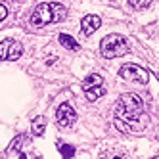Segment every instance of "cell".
Masks as SVG:
<instances>
[{"mask_svg":"<svg viewBox=\"0 0 159 159\" xmlns=\"http://www.w3.org/2000/svg\"><path fill=\"white\" fill-rule=\"evenodd\" d=\"M115 127L117 130L125 132V134H132L144 130L148 125V117L144 113V102L140 96L136 94H123L117 100L115 106Z\"/></svg>","mask_w":159,"mask_h":159,"instance_id":"6da1fadb","label":"cell"},{"mask_svg":"<svg viewBox=\"0 0 159 159\" xmlns=\"http://www.w3.org/2000/svg\"><path fill=\"white\" fill-rule=\"evenodd\" d=\"M65 17V8L58 2H46L37 6V10L31 16V23L37 27H44L48 23H58Z\"/></svg>","mask_w":159,"mask_h":159,"instance_id":"7a4b0ae2","label":"cell"},{"mask_svg":"<svg viewBox=\"0 0 159 159\" xmlns=\"http://www.w3.org/2000/svg\"><path fill=\"white\" fill-rule=\"evenodd\" d=\"M100 52L104 58L107 60H113V58H121L129 52V46H127V40L121 35H107L104 40L100 42Z\"/></svg>","mask_w":159,"mask_h":159,"instance_id":"3957f363","label":"cell"},{"mask_svg":"<svg viewBox=\"0 0 159 159\" xmlns=\"http://www.w3.org/2000/svg\"><path fill=\"white\" fill-rule=\"evenodd\" d=\"M119 75L125 81H130V83H140V84H146L150 81V75H148L146 69L134 65V63H125L121 69H119Z\"/></svg>","mask_w":159,"mask_h":159,"instance_id":"277c9868","label":"cell"},{"mask_svg":"<svg viewBox=\"0 0 159 159\" xmlns=\"http://www.w3.org/2000/svg\"><path fill=\"white\" fill-rule=\"evenodd\" d=\"M56 119H58L60 127H71V125L77 121V113L69 104H61L56 111Z\"/></svg>","mask_w":159,"mask_h":159,"instance_id":"5b68a950","label":"cell"},{"mask_svg":"<svg viewBox=\"0 0 159 159\" xmlns=\"http://www.w3.org/2000/svg\"><path fill=\"white\" fill-rule=\"evenodd\" d=\"M100 23H102V19L98 17V16H84L83 17V23H81V31H83V35H86V37H90L92 33H96L98 29H100Z\"/></svg>","mask_w":159,"mask_h":159,"instance_id":"8992f818","label":"cell"},{"mask_svg":"<svg viewBox=\"0 0 159 159\" xmlns=\"http://www.w3.org/2000/svg\"><path fill=\"white\" fill-rule=\"evenodd\" d=\"M21 54H23V46H21V42L12 40V42H10V48H8V60L10 61H16V60L21 58Z\"/></svg>","mask_w":159,"mask_h":159,"instance_id":"52a82bcc","label":"cell"},{"mask_svg":"<svg viewBox=\"0 0 159 159\" xmlns=\"http://www.w3.org/2000/svg\"><path fill=\"white\" fill-rule=\"evenodd\" d=\"M44 129H46V119H44L42 115L35 117V121H33V125H31L33 134H35V136H42L44 134Z\"/></svg>","mask_w":159,"mask_h":159,"instance_id":"ba28073f","label":"cell"},{"mask_svg":"<svg viewBox=\"0 0 159 159\" xmlns=\"http://www.w3.org/2000/svg\"><path fill=\"white\" fill-rule=\"evenodd\" d=\"M102 83H104V79H102L100 75L92 73V75H88L84 79V83H83V90H88V88H94V86H102Z\"/></svg>","mask_w":159,"mask_h":159,"instance_id":"9c48e42d","label":"cell"},{"mask_svg":"<svg viewBox=\"0 0 159 159\" xmlns=\"http://www.w3.org/2000/svg\"><path fill=\"white\" fill-rule=\"evenodd\" d=\"M60 42H61V46H65L67 50H79V42L73 37L65 35V33H61V35H60Z\"/></svg>","mask_w":159,"mask_h":159,"instance_id":"30bf717a","label":"cell"},{"mask_svg":"<svg viewBox=\"0 0 159 159\" xmlns=\"http://www.w3.org/2000/svg\"><path fill=\"white\" fill-rule=\"evenodd\" d=\"M84 94H86V98H88L90 102H96L100 96H104V94H106V88H104V86H94V88L84 90Z\"/></svg>","mask_w":159,"mask_h":159,"instance_id":"8fae6325","label":"cell"},{"mask_svg":"<svg viewBox=\"0 0 159 159\" xmlns=\"http://www.w3.org/2000/svg\"><path fill=\"white\" fill-rule=\"evenodd\" d=\"M152 2H153V0H129V4L134 10H146V8L152 6Z\"/></svg>","mask_w":159,"mask_h":159,"instance_id":"7c38bea8","label":"cell"},{"mask_svg":"<svg viewBox=\"0 0 159 159\" xmlns=\"http://www.w3.org/2000/svg\"><path fill=\"white\" fill-rule=\"evenodd\" d=\"M60 152H61L63 159H71V157L75 155V148L69 146V144H61V146H60Z\"/></svg>","mask_w":159,"mask_h":159,"instance_id":"4fadbf2b","label":"cell"},{"mask_svg":"<svg viewBox=\"0 0 159 159\" xmlns=\"http://www.w3.org/2000/svg\"><path fill=\"white\" fill-rule=\"evenodd\" d=\"M10 42L12 39H6L0 42V60H8V48H10Z\"/></svg>","mask_w":159,"mask_h":159,"instance_id":"5bb4252c","label":"cell"},{"mask_svg":"<svg viewBox=\"0 0 159 159\" xmlns=\"http://www.w3.org/2000/svg\"><path fill=\"white\" fill-rule=\"evenodd\" d=\"M6 16H8L6 6H4V4H0V21H4V19H6Z\"/></svg>","mask_w":159,"mask_h":159,"instance_id":"9a60e30c","label":"cell"},{"mask_svg":"<svg viewBox=\"0 0 159 159\" xmlns=\"http://www.w3.org/2000/svg\"><path fill=\"white\" fill-rule=\"evenodd\" d=\"M153 159H159V155H157V157H153Z\"/></svg>","mask_w":159,"mask_h":159,"instance_id":"2e32d148","label":"cell"},{"mask_svg":"<svg viewBox=\"0 0 159 159\" xmlns=\"http://www.w3.org/2000/svg\"><path fill=\"white\" fill-rule=\"evenodd\" d=\"M115 159H121V157H115Z\"/></svg>","mask_w":159,"mask_h":159,"instance_id":"e0dca14e","label":"cell"}]
</instances>
